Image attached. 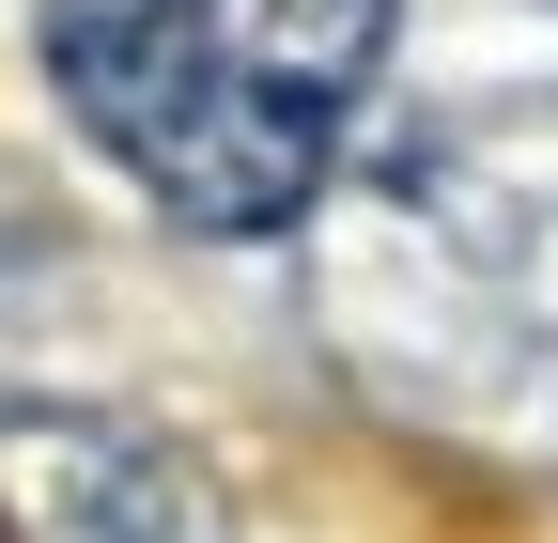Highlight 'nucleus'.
<instances>
[{"instance_id":"f257e3e1","label":"nucleus","mask_w":558,"mask_h":543,"mask_svg":"<svg viewBox=\"0 0 558 543\" xmlns=\"http://www.w3.org/2000/svg\"><path fill=\"white\" fill-rule=\"evenodd\" d=\"M403 0H47V94L62 124L186 233L311 218L357 109L388 79Z\"/></svg>"},{"instance_id":"f03ea898","label":"nucleus","mask_w":558,"mask_h":543,"mask_svg":"<svg viewBox=\"0 0 558 543\" xmlns=\"http://www.w3.org/2000/svg\"><path fill=\"white\" fill-rule=\"evenodd\" d=\"M0 528L16 543H248L233 497L109 403H0Z\"/></svg>"},{"instance_id":"7ed1b4c3","label":"nucleus","mask_w":558,"mask_h":543,"mask_svg":"<svg viewBox=\"0 0 558 543\" xmlns=\"http://www.w3.org/2000/svg\"><path fill=\"white\" fill-rule=\"evenodd\" d=\"M450 280L481 295V326H497V358L527 388H558V186H481L465 202V264Z\"/></svg>"}]
</instances>
